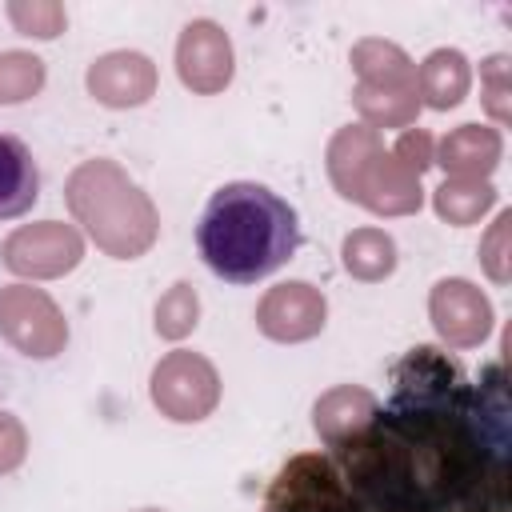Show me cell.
<instances>
[{
	"instance_id": "obj_4",
	"label": "cell",
	"mask_w": 512,
	"mask_h": 512,
	"mask_svg": "<svg viewBox=\"0 0 512 512\" xmlns=\"http://www.w3.org/2000/svg\"><path fill=\"white\" fill-rule=\"evenodd\" d=\"M216 400H220V376L200 352L176 348L152 368V404L168 420L196 424L216 408Z\"/></svg>"
},
{
	"instance_id": "obj_5",
	"label": "cell",
	"mask_w": 512,
	"mask_h": 512,
	"mask_svg": "<svg viewBox=\"0 0 512 512\" xmlns=\"http://www.w3.org/2000/svg\"><path fill=\"white\" fill-rule=\"evenodd\" d=\"M0 332L32 360H52L68 340V324L52 296L28 284L0 288Z\"/></svg>"
},
{
	"instance_id": "obj_13",
	"label": "cell",
	"mask_w": 512,
	"mask_h": 512,
	"mask_svg": "<svg viewBox=\"0 0 512 512\" xmlns=\"http://www.w3.org/2000/svg\"><path fill=\"white\" fill-rule=\"evenodd\" d=\"M40 196V168L24 140L0 132V220L24 216Z\"/></svg>"
},
{
	"instance_id": "obj_25",
	"label": "cell",
	"mask_w": 512,
	"mask_h": 512,
	"mask_svg": "<svg viewBox=\"0 0 512 512\" xmlns=\"http://www.w3.org/2000/svg\"><path fill=\"white\" fill-rule=\"evenodd\" d=\"M504 232H508V216H500V220H496V228H492V240H488V244H492L496 252H500V244H504ZM484 264H488V272H492L496 280H504V276H508V272L500 268V256H488Z\"/></svg>"
},
{
	"instance_id": "obj_18",
	"label": "cell",
	"mask_w": 512,
	"mask_h": 512,
	"mask_svg": "<svg viewBox=\"0 0 512 512\" xmlns=\"http://www.w3.org/2000/svg\"><path fill=\"white\" fill-rule=\"evenodd\" d=\"M496 200V188L488 180H464V176H448L436 188V212L448 224H472L480 220Z\"/></svg>"
},
{
	"instance_id": "obj_1",
	"label": "cell",
	"mask_w": 512,
	"mask_h": 512,
	"mask_svg": "<svg viewBox=\"0 0 512 512\" xmlns=\"http://www.w3.org/2000/svg\"><path fill=\"white\" fill-rule=\"evenodd\" d=\"M196 248L220 280L256 284L300 248V216L272 188L232 180L212 192L196 228Z\"/></svg>"
},
{
	"instance_id": "obj_22",
	"label": "cell",
	"mask_w": 512,
	"mask_h": 512,
	"mask_svg": "<svg viewBox=\"0 0 512 512\" xmlns=\"http://www.w3.org/2000/svg\"><path fill=\"white\" fill-rule=\"evenodd\" d=\"M392 156L412 172V176H420L428 164H432V136L428 132H404L400 140H396V148H392Z\"/></svg>"
},
{
	"instance_id": "obj_12",
	"label": "cell",
	"mask_w": 512,
	"mask_h": 512,
	"mask_svg": "<svg viewBox=\"0 0 512 512\" xmlns=\"http://www.w3.org/2000/svg\"><path fill=\"white\" fill-rule=\"evenodd\" d=\"M376 412H380V408H376V396H372L368 388H356V384H340V388L324 392V396L316 400V408H312L316 432H320V440H324L328 448L340 444V440H348V436H356Z\"/></svg>"
},
{
	"instance_id": "obj_6",
	"label": "cell",
	"mask_w": 512,
	"mask_h": 512,
	"mask_svg": "<svg viewBox=\"0 0 512 512\" xmlns=\"http://www.w3.org/2000/svg\"><path fill=\"white\" fill-rule=\"evenodd\" d=\"M84 244L76 236V228L60 224V220H40L28 228H16L4 240V264L16 276H64L80 264Z\"/></svg>"
},
{
	"instance_id": "obj_11",
	"label": "cell",
	"mask_w": 512,
	"mask_h": 512,
	"mask_svg": "<svg viewBox=\"0 0 512 512\" xmlns=\"http://www.w3.org/2000/svg\"><path fill=\"white\" fill-rule=\"evenodd\" d=\"M500 132L484 128V124H460L440 140V156L436 164H444V172L464 176V180H480L496 168L500 160Z\"/></svg>"
},
{
	"instance_id": "obj_7",
	"label": "cell",
	"mask_w": 512,
	"mask_h": 512,
	"mask_svg": "<svg viewBox=\"0 0 512 512\" xmlns=\"http://www.w3.org/2000/svg\"><path fill=\"white\" fill-rule=\"evenodd\" d=\"M232 40L216 20H192L176 40V72L184 88L212 96L232 80Z\"/></svg>"
},
{
	"instance_id": "obj_24",
	"label": "cell",
	"mask_w": 512,
	"mask_h": 512,
	"mask_svg": "<svg viewBox=\"0 0 512 512\" xmlns=\"http://www.w3.org/2000/svg\"><path fill=\"white\" fill-rule=\"evenodd\" d=\"M484 76H488V104H492L496 120H504V116H508V112L500 108V96H504V56H492V60L484 64Z\"/></svg>"
},
{
	"instance_id": "obj_14",
	"label": "cell",
	"mask_w": 512,
	"mask_h": 512,
	"mask_svg": "<svg viewBox=\"0 0 512 512\" xmlns=\"http://www.w3.org/2000/svg\"><path fill=\"white\" fill-rule=\"evenodd\" d=\"M416 100H424L428 108H456L464 96H468V84H472V72H468V60L464 52L456 48H436L424 56V64L416 68Z\"/></svg>"
},
{
	"instance_id": "obj_15",
	"label": "cell",
	"mask_w": 512,
	"mask_h": 512,
	"mask_svg": "<svg viewBox=\"0 0 512 512\" xmlns=\"http://www.w3.org/2000/svg\"><path fill=\"white\" fill-rule=\"evenodd\" d=\"M352 68L360 72V84H388V88H416L412 60L388 44V40H360L352 48Z\"/></svg>"
},
{
	"instance_id": "obj_26",
	"label": "cell",
	"mask_w": 512,
	"mask_h": 512,
	"mask_svg": "<svg viewBox=\"0 0 512 512\" xmlns=\"http://www.w3.org/2000/svg\"><path fill=\"white\" fill-rule=\"evenodd\" d=\"M140 512H160V508H140Z\"/></svg>"
},
{
	"instance_id": "obj_2",
	"label": "cell",
	"mask_w": 512,
	"mask_h": 512,
	"mask_svg": "<svg viewBox=\"0 0 512 512\" xmlns=\"http://www.w3.org/2000/svg\"><path fill=\"white\" fill-rule=\"evenodd\" d=\"M64 200L88 236L116 260H136L156 240V208L116 160H84L68 176Z\"/></svg>"
},
{
	"instance_id": "obj_16",
	"label": "cell",
	"mask_w": 512,
	"mask_h": 512,
	"mask_svg": "<svg viewBox=\"0 0 512 512\" xmlns=\"http://www.w3.org/2000/svg\"><path fill=\"white\" fill-rule=\"evenodd\" d=\"M352 100H356L360 116L372 124V132L376 128H404L416 120V108H420L416 88H388V84H356Z\"/></svg>"
},
{
	"instance_id": "obj_8",
	"label": "cell",
	"mask_w": 512,
	"mask_h": 512,
	"mask_svg": "<svg viewBox=\"0 0 512 512\" xmlns=\"http://www.w3.org/2000/svg\"><path fill=\"white\" fill-rule=\"evenodd\" d=\"M324 316H328V304H324L320 288H312L308 280H288V284L268 288V296L256 308L260 332L280 340V344H296V340L316 336L324 328Z\"/></svg>"
},
{
	"instance_id": "obj_9",
	"label": "cell",
	"mask_w": 512,
	"mask_h": 512,
	"mask_svg": "<svg viewBox=\"0 0 512 512\" xmlns=\"http://www.w3.org/2000/svg\"><path fill=\"white\" fill-rule=\"evenodd\" d=\"M428 312H432L436 332H440L452 348H476V344L488 336V328H492V304H488V296H484L476 284L460 280V276L440 280V284L432 288Z\"/></svg>"
},
{
	"instance_id": "obj_10",
	"label": "cell",
	"mask_w": 512,
	"mask_h": 512,
	"mask_svg": "<svg viewBox=\"0 0 512 512\" xmlns=\"http://www.w3.org/2000/svg\"><path fill=\"white\" fill-rule=\"evenodd\" d=\"M88 92L108 108H136L156 92V64L144 52H104L88 68Z\"/></svg>"
},
{
	"instance_id": "obj_17",
	"label": "cell",
	"mask_w": 512,
	"mask_h": 512,
	"mask_svg": "<svg viewBox=\"0 0 512 512\" xmlns=\"http://www.w3.org/2000/svg\"><path fill=\"white\" fill-rule=\"evenodd\" d=\"M344 268L360 280H384L396 268V244L388 232L356 228L344 236Z\"/></svg>"
},
{
	"instance_id": "obj_20",
	"label": "cell",
	"mask_w": 512,
	"mask_h": 512,
	"mask_svg": "<svg viewBox=\"0 0 512 512\" xmlns=\"http://www.w3.org/2000/svg\"><path fill=\"white\" fill-rule=\"evenodd\" d=\"M196 316H200V300H196V288L192 284H172L160 300H156V332L164 340H180L196 328Z\"/></svg>"
},
{
	"instance_id": "obj_21",
	"label": "cell",
	"mask_w": 512,
	"mask_h": 512,
	"mask_svg": "<svg viewBox=\"0 0 512 512\" xmlns=\"http://www.w3.org/2000/svg\"><path fill=\"white\" fill-rule=\"evenodd\" d=\"M8 20L16 24V32L36 36V40H52L64 32V8L52 0H12L8 4Z\"/></svg>"
},
{
	"instance_id": "obj_23",
	"label": "cell",
	"mask_w": 512,
	"mask_h": 512,
	"mask_svg": "<svg viewBox=\"0 0 512 512\" xmlns=\"http://www.w3.org/2000/svg\"><path fill=\"white\" fill-rule=\"evenodd\" d=\"M28 452V436L24 424L12 412H0V472H12Z\"/></svg>"
},
{
	"instance_id": "obj_3",
	"label": "cell",
	"mask_w": 512,
	"mask_h": 512,
	"mask_svg": "<svg viewBox=\"0 0 512 512\" xmlns=\"http://www.w3.org/2000/svg\"><path fill=\"white\" fill-rule=\"evenodd\" d=\"M328 172L340 196L372 212L400 216L420 208V176H412L392 152H384L380 136L364 124H348L336 132V140L328 144Z\"/></svg>"
},
{
	"instance_id": "obj_19",
	"label": "cell",
	"mask_w": 512,
	"mask_h": 512,
	"mask_svg": "<svg viewBox=\"0 0 512 512\" xmlns=\"http://www.w3.org/2000/svg\"><path fill=\"white\" fill-rule=\"evenodd\" d=\"M44 88V60L32 52H0V104L32 100Z\"/></svg>"
}]
</instances>
